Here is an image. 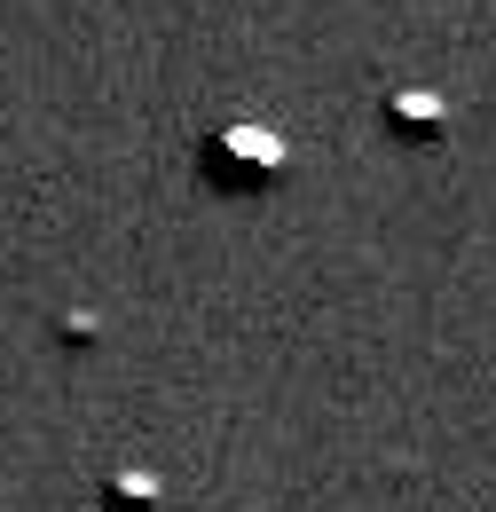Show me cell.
Here are the masks:
<instances>
[{
	"instance_id": "cell-1",
	"label": "cell",
	"mask_w": 496,
	"mask_h": 512,
	"mask_svg": "<svg viewBox=\"0 0 496 512\" xmlns=\"http://www.w3.org/2000/svg\"><path fill=\"white\" fill-rule=\"evenodd\" d=\"M197 174H205L213 190H229V197H260L276 174H284V142H276L268 127H252V119L205 127V142H197Z\"/></svg>"
},
{
	"instance_id": "cell-2",
	"label": "cell",
	"mask_w": 496,
	"mask_h": 512,
	"mask_svg": "<svg viewBox=\"0 0 496 512\" xmlns=\"http://www.w3.org/2000/svg\"><path fill=\"white\" fill-rule=\"evenodd\" d=\"M386 134H394V142H441V134H449V111H441V95L394 87V95H386Z\"/></svg>"
}]
</instances>
